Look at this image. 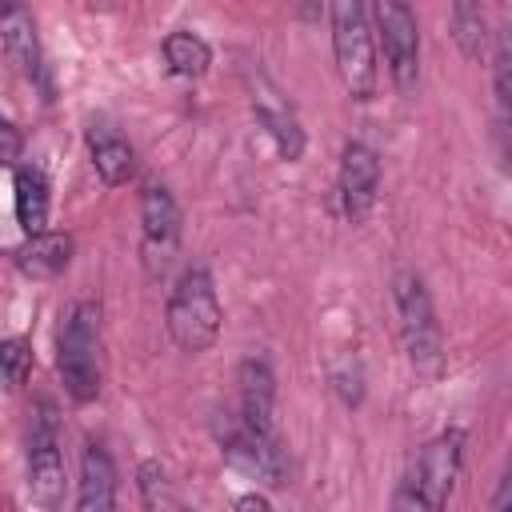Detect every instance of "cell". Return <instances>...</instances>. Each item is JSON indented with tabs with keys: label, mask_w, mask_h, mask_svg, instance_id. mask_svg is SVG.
Wrapping results in <instances>:
<instances>
[{
	"label": "cell",
	"mask_w": 512,
	"mask_h": 512,
	"mask_svg": "<svg viewBox=\"0 0 512 512\" xmlns=\"http://www.w3.org/2000/svg\"><path fill=\"white\" fill-rule=\"evenodd\" d=\"M164 64L172 76H184V80H200L208 68H212V48L204 36L188 32V28H176L164 36Z\"/></svg>",
	"instance_id": "cell-18"
},
{
	"label": "cell",
	"mask_w": 512,
	"mask_h": 512,
	"mask_svg": "<svg viewBox=\"0 0 512 512\" xmlns=\"http://www.w3.org/2000/svg\"><path fill=\"white\" fill-rule=\"evenodd\" d=\"M28 376H32V344L24 336H4L0 340V384L8 392H20Z\"/></svg>",
	"instance_id": "cell-20"
},
{
	"label": "cell",
	"mask_w": 512,
	"mask_h": 512,
	"mask_svg": "<svg viewBox=\"0 0 512 512\" xmlns=\"http://www.w3.org/2000/svg\"><path fill=\"white\" fill-rule=\"evenodd\" d=\"M212 436L220 444V456L236 472L260 480L268 488L288 484V456H284V444H280L276 428H256L240 412H220L212 420Z\"/></svg>",
	"instance_id": "cell-6"
},
{
	"label": "cell",
	"mask_w": 512,
	"mask_h": 512,
	"mask_svg": "<svg viewBox=\"0 0 512 512\" xmlns=\"http://www.w3.org/2000/svg\"><path fill=\"white\" fill-rule=\"evenodd\" d=\"M376 8V32L384 44L388 76L400 92H412L420 80V24L408 0H372Z\"/></svg>",
	"instance_id": "cell-8"
},
{
	"label": "cell",
	"mask_w": 512,
	"mask_h": 512,
	"mask_svg": "<svg viewBox=\"0 0 512 512\" xmlns=\"http://www.w3.org/2000/svg\"><path fill=\"white\" fill-rule=\"evenodd\" d=\"M20 152H24V136H20V128H16L12 120L0 116V168H16Z\"/></svg>",
	"instance_id": "cell-23"
},
{
	"label": "cell",
	"mask_w": 512,
	"mask_h": 512,
	"mask_svg": "<svg viewBox=\"0 0 512 512\" xmlns=\"http://www.w3.org/2000/svg\"><path fill=\"white\" fill-rule=\"evenodd\" d=\"M72 236L68 232H32L24 236V244L12 248V264L20 276L28 280H56L68 264H72Z\"/></svg>",
	"instance_id": "cell-13"
},
{
	"label": "cell",
	"mask_w": 512,
	"mask_h": 512,
	"mask_svg": "<svg viewBox=\"0 0 512 512\" xmlns=\"http://www.w3.org/2000/svg\"><path fill=\"white\" fill-rule=\"evenodd\" d=\"M392 308H396V328H400V344L412 372L424 380H436L444 372V332H440L432 296L412 268H400L392 276Z\"/></svg>",
	"instance_id": "cell-2"
},
{
	"label": "cell",
	"mask_w": 512,
	"mask_h": 512,
	"mask_svg": "<svg viewBox=\"0 0 512 512\" xmlns=\"http://www.w3.org/2000/svg\"><path fill=\"white\" fill-rule=\"evenodd\" d=\"M0 56L24 80H40V72H44L36 20H32L24 0H0Z\"/></svg>",
	"instance_id": "cell-12"
},
{
	"label": "cell",
	"mask_w": 512,
	"mask_h": 512,
	"mask_svg": "<svg viewBox=\"0 0 512 512\" xmlns=\"http://www.w3.org/2000/svg\"><path fill=\"white\" fill-rule=\"evenodd\" d=\"M80 512H108L116 508V464L104 444L88 440L80 452V488H76Z\"/></svg>",
	"instance_id": "cell-15"
},
{
	"label": "cell",
	"mask_w": 512,
	"mask_h": 512,
	"mask_svg": "<svg viewBox=\"0 0 512 512\" xmlns=\"http://www.w3.org/2000/svg\"><path fill=\"white\" fill-rule=\"evenodd\" d=\"M328 24H332V56H336L344 92L352 100L368 104L380 84L368 4L364 0H328Z\"/></svg>",
	"instance_id": "cell-4"
},
{
	"label": "cell",
	"mask_w": 512,
	"mask_h": 512,
	"mask_svg": "<svg viewBox=\"0 0 512 512\" xmlns=\"http://www.w3.org/2000/svg\"><path fill=\"white\" fill-rule=\"evenodd\" d=\"M88 152H92V168L108 188H120L132 180L136 172V148L112 132V128H88Z\"/></svg>",
	"instance_id": "cell-17"
},
{
	"label": "cell",
	"mask_w": 512,
	"mask_h": 512,
	"mask_svg": "<svg viewBox=\"0 0 512 512\" xmlns=\"http://www.w3.org/2000/svg\"><path fill=\"white\" fill-rule=\"evenodd\" d=\"M136 488H140V504L144 508H172L176 496H172V484H168V472L160 460H140L136 468Z\"/></svg>",
	"instance_id": "cell-21"
},
{
	"label": "cell",
	"mask_w": 512,
	"mask_h": 512,
	"mask_svg": "<svg viewBox=\"0 0 512 512\" xmlns=\"http://www.w3.org/2000/svg\"><path fill=\"white\" fill-rule=\"evenodd\" d=\"M28 496L36 508H56L64 500V448H60V412L52 400H36L28 424Z\"/></svg>",
	"instance_id": "cell-7"
},
{
	"label": "cell",
	"mask_w": 512,
	"mask_h": 512,
	"mask_svg": "<svg viewBox=\"0 0 512 512\" xmlns=\"http://www.w3.org/2000/svg\"><path fill=\"white\" fill-rule=\"evenodd\" d=\"M460 468H464V428H444L436 432L420 452L416 460L408 464L404 480H400V492L392 496L396 508H428V512H440L460 480Z\"/></svg>",
	"instance_id": "cell-5"
},
{
	"label": "cell",
	"mask_w": 512,
	"mask_h": 512,
	"mask_svg": "<svg viewBox=\"0 0 512 512\" xmlns=\"http://www.w3.org/2000/svg\"><path fill=\"white\" fill-rule=\"evenodd\" d=\"M180 248V204L164 184H144L140 192V256L152 280L172 268Z\"/></svg>",
	"instance_id": "cell-9"
},
{
	"label": "cell",
	"mask_w": 512,
	"mask_h": 512,
	"mask_svg": "<svg viewBox=\"0 0 512 512\" xmlns=\"http://www.w3.org/2000/svg\"><path fill=\"white\" fill-rule=\"evenodd\" d=\"M248 84H252V112H256V124L264 128V136L272 140L276 156L296 164L304 156V128L292 112V104L284 100V92L272 84V76L264 68H248Z\"/></svg>",
	"instance_id": "cell-10"
},
{
	"label": "cell",
	"mask_w": 512,
	"mask_h": 512,
	"mask_svg": "<svg viewBox=\"0 0 512 512\" xmlns=\"http://www.w3.org/2000/svg\"><path fill=\"white\" fill-rule=\"evenodd\" d=\"M56 372L64 392L76 404L96 400L100 392V304L72 300L56 332Z\"/></svg>",
	"instance_id": "cell-3"
},
{
	"label": "cell",
	"mask_w": 512,
	"mask_h": 512,
	"mask_svg": "<svg viewBox=\"0 0 512 512\" xmlns=\"http://www.w3.org/2000/svg\"><path fill=\"white\" fill-rule=\"evenodd\" d=\"M236 508H240V512H248V508L268 512V508H272V500H268L264 492H244V496H236Z\"/></svg>",
	"instance_id": "cell-24"
},
{
	"label": "cell",
	"mask_w": 512,
	"mask_h": 512,
	"mask_svg": "<svg viewBox=\"0 0 512 512\" xmlns=\"http://www.w3.org/2000/svg\"><path fill=\"white\" fill-rule=\"evenodd\" d=\"M12 200H16V224L24 228V236L48 228L52 196H48V176H44L36 164H16V176H12Z\"/></svg>",
	"instance_id": "cell-16"
},
{
	"label": "cell",
	"mask_w": 512,
	"mask_h": 512,
	"mask_svg": "<svg viewBox=\"0 0 512 512\" xmlns=\"http://www.w3.org/2000/svg\"><path fill=\"white\" fill-rule=\"evenodd\" d=\"M488 16L484 0H452V40L464 60H484L488 56Z\"/></svg>",
	"instance_id": "cell-19"
},
{
	"label": "cell",
	"mask_w": 512,
	"mask_h": 512,
	"mask_svg": "<svg viewBox=\"0 0 512 512\" xmlns=\"http://www.w3.org/2000/svg\"><path fill=\"white\" fill-rule=\"evenodd\" d=\"M220 324H224V308H220L212 272L204 264L184 268L164 304V328L172 344L188 356H200L220 340Z\"/></svg>",
	"instance_id": "cell-1"
},
{
	"label": "cell",
	"mask_w": 512,
	"mask_h": 512,
	"mask_svg": "<svg viewBox=\"0 0 512 512\" xmlns=\"http://www.w3.org/2000/svg\"><path fill=\"white\" fill-rule=\"evenodd\" d=\"M336 192L348 224H360L380 192V156L364 140H348L340 148V172H336Z\"/></svg>",
	"instance_id": "cell-11"
},
{
	"label": "cell",
	"mask_w": 512,
	"mask_h": 512,
	"mask_svg": "<svg viewBox=\"0 0 512 512\" xmlns=\"http://www.w3.org/2000/svg\"><path fill=\"white\" fill-rule=\"evenodd\" d=\"M236 392H240L236 412H240L248 424H256V428H276V424H272V412H276V376H272L268 360H260V356L240 360V368H236Z\"/></svg>",
	"instance_id": "cell-14"
},
{
	"label": "cell",
	"mask_w": 512,
	"mask_h": 512,
	"mask_svg": "<svg viewBox=\"0 0 512 512\" xmlns=\"http://www.w3.org/2000/svg\"><path fill=\"white\" fill-rule=\"evenodd\" d=\"M508 68H512V56H508V36H504V32H496V52H492V88H496L500 124L508 120V100H512V88H508Z\"/></svg>",
	"instance_id": "cell-22"
}]
</instances>
